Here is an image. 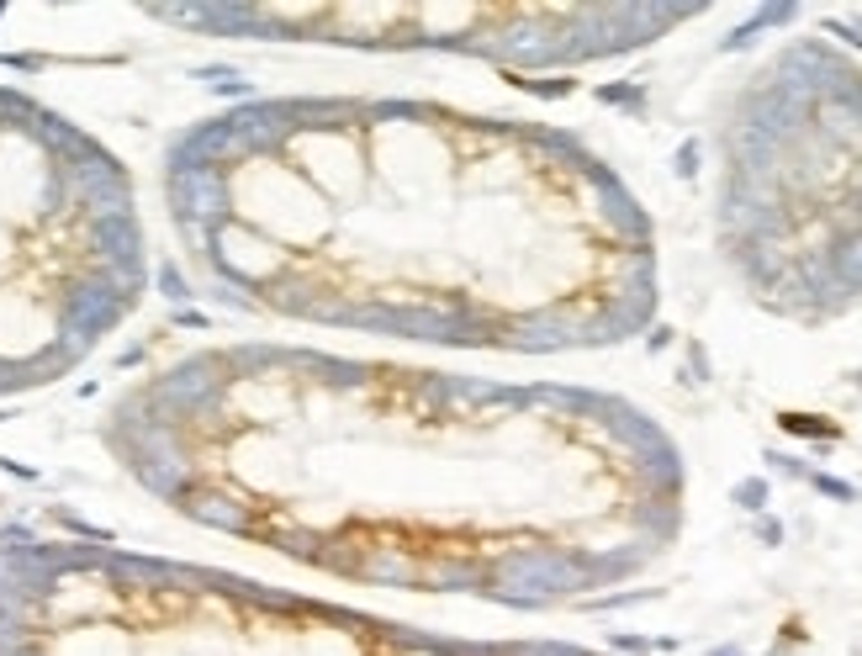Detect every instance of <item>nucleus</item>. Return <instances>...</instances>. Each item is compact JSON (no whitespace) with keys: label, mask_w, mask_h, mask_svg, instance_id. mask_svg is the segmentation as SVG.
Returning a JSON list of instances; mask_svg holds the SVG:
<instances>
[{"label":"nucleus","mask_w":862,"mask_h":656,"mask_svg":"<svg viewBox=\"0 0 862 656\" xmlns=\"http://www.w3.org/2000/svg\"><path fill=\"white\" fill-rule=\"evenodd\" d=\"M783 434H799V440H836L841 434V424H831L821 413H778Z\"/></svg>","instance_id":"2"},{"label":"nucleus","mask_w":862,"mask_h":656,"mask_svg":"<svg viewBox=\"0 0 862 656\" xmlns=\"http://www.w3.org/2000/svg\"><path fill=\"white\" fill-rule=\"evenodd\" d=\"M757 540H762V545H783V525L773 514H757Z\"/></svg>","instance_id":"8"},{"label":"nucleus","mask_w":862,"mask_h":656,"mask_svg":"<svg viewBox=\"0 0 862 656\" xmlns=\"http://www.w3.org/2000/svg\"><path fill=\"white\" fill-rule=\"evenodd\" d=\"M794 16H799V5H762V11H757V16L746 22V27H736L731 38L720 42V53H740V48L757 38L762 27H783V22H794Z\"/></svg>","instance_id":"1"},{"label":"nucleus","mask_w":862,"mask_h":656,"mask_svg":"<svg viewBox=\"0 0 862 656\" xmlns=\"http://www.w3.org/2000/svg\"><path fill=\"white\" fill-rule=\"evenodd\" d=\"M762 461H773V471H783V477H810V471H804V466H799V461H794V455H778V451H768V455H762Z\"/></svg>","instance_id":"9"},{"label":"nucleus","mask_w":862,"mask_h":656,"mask_svg":"<svg viewBox=\"0 0 862 656\" xmlns=\"http://www.w3.org/2000/svg\"><path fill=\"white\" fill-rule=\"evenodd\" d=\"M810 488L825 492V497H836V503H858L862 497L852 482H841V477H831V471H810Z\"/></svg>","instance_id":"5"},{"label":"nucleus","mask_w":862,"mask_h":656,"mask_svg":"<svg viewBox=\"0 0 862 656\" xmlns=\"http://www.w3.org/2000/svg\"><path fill=\"white\" fill-rule=\"evenodd\" d=\"M672 344V328H651V350H667Z\"/></svg>","instance_id":"13"},{"label":"nucleus","mask_w":862,"mask_h":656,"mask_svg":"<svg viewBox=\"0 0 862 656\" xmlns=\"http://www.w3.org/2000/svg\"><path fill=\"white\" fill-rule=\"evenodd\" d=\"M852 381H858V387H862V370H858V376H852Z\"/></svg>","instance_id":"15"},{"label":"nucleus","mask_w":862,"mask_h":656,"mask_svg":"<svg viewBox=\"0 0 862 656\" xmlns=\"http://www.w3.org/2000/svg\"><path fill=\"white\" fill-rule=\"evenodd\" d=\"M768 497H773V482L768 477H740L731 488V503L746 508V514H768Z\"/></svg>","instance_id":"3"},{"label":"nucleus","mask_w":862,"mask_h":656,"mask_svg":"<svg viewBox=\"0 0 862 656\" xmlns=\"http://www.w3.org/2000/svg\"><path fill=\"white\" fill-rule=\"evenodd\" d=\"M709 656H746V652H740L736 641H725V646H714V652H709Z\"/></svg>","instance_id":"14"},{"label":"nucleus","mask_w":862,"mask_h":656,"mask_svg":"<svg viewBox=\"0 0 862 656\" xmlns=\"http://www.w3.org/2000/svg\"><path fill=\"white\" fill-rule=\"evenodd\" d=\"M614 652H657V641H646V635H614Z\"/></svg>","instance_id":"10"},{"label":"nucleus","mask_w":862,"mask_h":656,"mask_svg":"<svg viewBox=\"0 0 862 656\" xmlns=\"http://www.w3.org/2000/svg\"><path fill=\"white\" fill-rule=\"evenodd\" d=\"M698 154H703V143H698V138H688V143L677 149V160H672L677 180H698Z\"/></svg>","instance_id":"7"},{"label":"nucleus","mask_w":862,"mask_h":656,"mask_svg":"<svg viewBox=\"0 0 862 656\" xmlns=\"http://www.w3.org/2000/svg\"><path fill=\"white\" fill-rule=\"evenodd\" d=\"M519 90H530V96H545V101H561V96H572L576 80H524V75H514Z\"/></svg>","instance_id":"6"},{"label":"nucleus","mask_w":862,"mask_h":656,"mask_svg":"<svg viewBox=\"0 0 862 656\" xmlns=\"http://www.w3.org/2000/svg\"><path fill=\"white\" fill-rule=\"evenodd\" d=\"M825 33H836V38H847L852 48H862V33H858V27H847V22H836V16L825 22Z\"/></svg>","instance_id":"12"},{"label":"nucleus","mask_w":862,"mask_h":656,"mask_svg":"<svg viewBox=\"0 0 862 656\" xmlns=\"http://www.w3.org/2000/svg\"><path fill=\"white\" fill-rule=\"evenodd\" d=\"M160 281H165V297H175V302H180V297H191V287H186V281H180V276H175V270H160Z\"/></svg>","instance_id":"11"},{"label":"nucleus","mask_w":862,"mask_h":656,"mask_svg":"<svg viewBox=\"0 0 862 656\" xmlns=\"http://www.w3.org/2000/svg\"><path fill=\"white\" fill-rule=\"evenodd\" d=\"M598 101L604 106H624V112H646V85H635V80H624V85H598Z\"/></svg>","instance_id":"4"}]
</instances>
